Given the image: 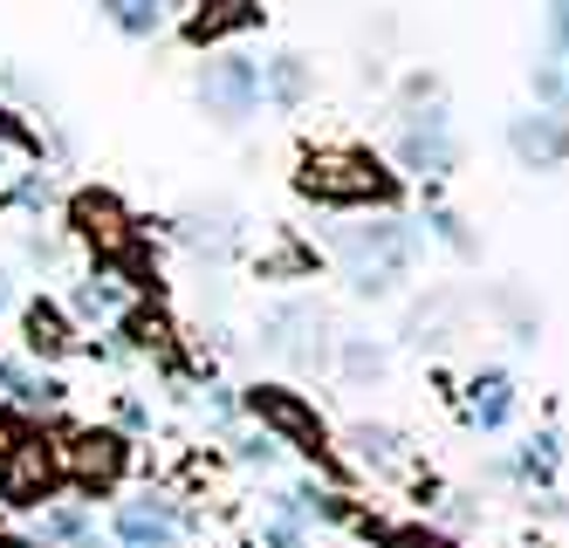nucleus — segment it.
I'll list each match as a JSON object with an SVG mask.
<instances>
[{
    "mask_svg": "<svg viewBox=\"0 0 569 548\" xmlns=\"http://www.w3.org/2000/svg\"><path fill=\"white\" fill-rule=\"evenodd\" d=\"M296 192L316 199V206H391V199H398V179L385 172L371 151L330 145V151H309V158H302Z\"/></svg>",
    "mask_w": 569,
    "mask_h": 548,
    "instance_id": "1",
    "label": "nucleus"
},
{
    "mask_svg": "<svg viewBox=\"0 0 569 548\" xmlns=\"http://www.w3.org/2000/svg\"><path fill=\"white\" fill-rule=\"evenodd\" d=\"M337 255H343L357 295H391L398 275L412 268V227H398V220L350 227V233H337Z\"/></svg>",
    "mask_w": 569,
    "mask_h": 548,
    "instance_id": "2",
    "label": "nucleus"
},
{
    "mask_svg": "<svg viewBox=\"0 0 569 548\" xmlns=\"http://www.w3.org/2000/svg\"><path fill=\"white\" fill-rule=\"evenodd\" d=\"M248 411L261 418V432H268V439L296 446L302 459H316V467H330V474H337L330 426H322V411H316L302 391H289V385H254V391H248Z\"/></svg>",
    "mask_w": 569,
    "mask_h": 548,
    "instance_id": "3",
    "label": "nucleus"
},
{
    "mask_svg": "<svg viewBox=\"0 0 569 548\" xmlns=\"http://www.w3.org/2000/svg\"><path fill=\"white\" fill-rule=\"evenodd\" d=\"M56 452H62V480L76 494H110L117 480H124V467H131V439L117 426H76Z\"/></svg>",
    "mask_w": 569,
    "mask_h": 548,
    "instance_id": "4",
    "label": "nucleus"
},
{
    "mask_svg": "<svg viewBox=\"0 0 569 548\" xmlns=\"http://www.w3.org/2000/svg\"><path fill=\"white\" fill-rule=\"evenodd\" d=\"M56 487H62V452L49 432H28L0 459V500L8 508H42V500H56Z\"/></svg>",
    "mask_w": 569,
    "mask_h": 548,
    "instance_id": "5",
    "label": "nucleus"
},
{
    "mask_svg": "<svg viewBox=\"0 0 569 548\" xmlns=\"http://www.w3.org/2000/svg\"><path fill=\"white\" fill-rule=\"evenodd\" d=\"M199 103H207L220 123H248L261 110V62L248 56H213L199 69Z\"/></svg>",
    "mask_w": 569,
    "mask_h": 548,
    "instance_id": "6",
    "label": "nucleus"
},
{
    "mask_svg": "<svg viewBox=\"0 0 569 548\" xmlns=\"http://www.w3.org/2000/svg\"><path fill=\"white\" fill-rule=\"evenodd\" d=\"M69 227L83 247H97V261H131L138 255V233H131V213L117 206V192H76L69 199Z\"/></svg>",
    "mask_w": 569,
    "mask_h": 548,
    "instance_id": "7",
    "label": "nucleus"
},
{
    "mask_svg": "<svg viewBox=\"0 0 569 548\" xmlns=\"http://www.w3.org/2000/svg\"><path fill=\"white\" fill-rule=\"evenodd\" d=\"M398 158L405 172H453V138H446V110H412L398 123Z\"/></svg>",
    "mask_w": 569,
    "mask_h": 548,
    "instance_id": "8",
    "label": "nucleus"
},
{
    "mask_svg": "<svg viewBox=\"0 0 569 548\" xmlns=\"http://www.w3.org/2000/svg\"><path fill=\"white\" fill-rule=\"evenodd\" d=\"M117 541H124V548H172V541H179L172 500H158V494L124 500V508H117Z\"/></svg>",
    "mask_w": 569,
    "mask_h": 548,
    "instance_id": "9",
    "label": "nucleus"
},
{
    "mask_svg": "<svg viewBox=\"0 0 569 548\" xmlns=\"http://www.w3.org/2000/svg\"><path fill=\"white\" fill-rule=\"evenodd\" d=\"M508 145L521 165H562L569 158V123L556 110H536V117H515L508 123Z\"/></svg>",
    "mask_w": 569,
    "mask_h": 548,
    "instance_id": "10",
    "label": "nucleus"
},
{
    "mask_svg": "<svg viewBox=\"0 0 569 548\" xmlns=\"http://www.w3.org/2000/svg\"><path fill=\"white\" fill-rule=\"evenodd\" d=\"M21 343H28V357H42V363H56V357H69V350H76L69 316L49 302V295H34V302H21Z\"/></svg>",
    "mask_w": 569,
    "mask_h": 548,
    "instance_id": "11",
    "label": "nucleus"
},
{
    "mask_svg": "<svg viewBox=\"0 0 569 548\" xmlns=\"http://www.w3.org/2000/svg\"><path fill=\"white\" fill-rule=\"evenodd\" d=\"M69 391L56 385V377H34L28 363H0V405H14V411H56Z\"/></svg>",
    "mask_w": 569,
    "mask_h": 548,
    "instance_id": "12",
    "label": "nucleus"
},
{
    "mask_svg": "<svg viewBox=\"0 0 569 548\" xmlns=\"http://www.w3.org/2000/svg\"><path fill=\"white\" fill-rule=\"evenodd\" d=\"M508 411H515V385L501 370H487V377H473L467 385V418L480 432H495V426H508Z\"/></svg>",
    "mask_w": 569,
    "mask_h": 548,
    "instance_id": "13",
    "label": "nucleus"
},
{
    "mask_svg": "<svg viewBox=\"0 0 569 548\" xmlns=\"http://www.w3.org/2000/svg\"><path fill=\"white\" fill-rule=\"evenodd\" d=\"M117 329H124V343L131 350H144V357H172V316L166 309H124V316H117Z\"/></svg>",
    "mask_w": 569,
    "mask_h": 548,
    "instance_id": "14",
    "label": "nucleus"
},
{
    "mask_svg": "<svg viewBox=\"0 0 569 548\" xmlns=\"http://www.w3.org/2000/svg\"><path fill=\"white\" fill-rule=\"evenodd\" d=\"M261 97L281 103V110H296V103L309 97V62H302V56H274V62H261Z\"/></svg>",
    "mask_w": 569,
    "mask_h": 548,
    "instance_id": "15",
    "label": "nucleus"
},
{
    "mask_svg": "<svg viewBox=\"0 0 569 548\" xmlns=\"http://www.w3.org/2000/svg\"><path fill=\"white\" fill-rule=\"evenodd\" d=\"M124 309H131V281H117V275H90L76 288V316H90V322H110Z\"/></svg>",
    "mask_w": 569,
    "mask_h": 548,
    "instance_id": "16",
    "label": "nucleus"
},
{
    "mask_svg": "<svg viewBox=\"0 0 569 548\" xmlns=\"http://www.w3.org/2000/svg\"><path fill=\"white\" fill-rule=\"evenodd\" d=\"M350 446H357V459H363V467H378V474H405L398 432H385V426H357V432H350Z\"/></svg>",
    "mask_w": 569,
    "mask_h": 548,
    "instance_id": "17",
    "label": "nucleus"
},
{
    "mask_svg": "<svg viewBox=\"0 0 569 548\" xmlns=\"http://www.w3.org/2000/svg\"><path fill=\"white\" fill-rule=\"evenodd\" d=\"M240 21H254V8H248V0H207V8H199L192 14V41H207V34H220V28H240Z\"/></svg>",
    "mask_w": 569,
    "mask_h": 548,
    "instance_id": "18",
    "label": "nucleus"
},
{
    "mask_svg": "<svg viewBox=\"0 0 569 548\" xmlns=\"http://www.w3.org/2000/svg\"><path fill=\"white\" fill-rule=\"evenodd\" d=\"M103 14L124 34H151L158 21H166V0H103Z\"/></svg>",
    "mask_w": 569,
    "mask_h": 548,
    "instance_id": "19",
    "label": "nucleus"
},
{
    "mask_svg": "<svg viewBox=\"0 0 569 548\" xmlns=\"http://www.w3.org/2000/svg\"><path fill=\"white\" fill-rule=\"evenodd\" d=\"M521 467L536 474V480H549V474H556V439H528V452H521Z\"/></svg>",
    "mask_w": 569,
    "mask_h": 548,
    "instance_id": "20",
    "label": "nucleus"
},
{
    "mask_svg": "<svg viewBox=\"0 0 569 548\" xmlns=\"http://www.w3.org/2000/svg\"><path fill=\"white\" fill-rule=\"evenodd\" d=\"M385 548H453V541L432 535V528H391V535H385Z\"/></svg>",
    "mask_w": 569,
    "mask_h": 548,
    "instance_id": "21",
    "label": "nucleus"
},
{
    "mask_svg": "<svg viewBox=\"0 0 569 548\" xmlns=\"http://www.w3.org/2000/svg\"><path fill=\"white\" fill-rule=\"evenodd\" d=\"M21 439H28V418H21L14 405H0V459H8V452H14Z\"/></svg>",
    "mask_w": 569,
    "mask_h": 548,
    "instance_id": "22",
    "label": "nucleus"
},
{
    "mask_svg": "<svg viewBox=\"0 0 569 548\" xmlns=\"http://www.w3.org/2000/svg\"><path fill=\"white\" fill-rule=\"evenodd\" d=\"M8 199H14V206H49V179H42V172H28Z\"/></svg>",
    "mask_w": 569,
    "mask_h": 548,
    "instance_id": "23",
    "label": "nucleus"
},
{
    "mask_svg": "<svg viewBox=\"0 0 569 548\" xmlns=\"http://www.w3.org/2000/svg\"><path fill=\"white\" fill-rule=\"evenodd\" d=\"M385 370V350H371V343H350V377H378Z\"/></svg>",
    "mask_w": 569,
    "mask_h": 548,
    "instance_id": "24",
    "label": "nucleus"
},
{
    "mask_svg": "<svg viewBox=\"0 0 569 548\" xmlns=\"http://www.w3.org/2000/svg\"><path fill=\"white\" fill-rule=\"evenodd\" d=\"M240 459L248 467H274V439H240Z\"/></svg>",
    "mask_w": 569,
    "mask_h": 548,
    "instance_id": "25",
    "label": "nucleus"
},
{
    "mask_svg": "<svg viewBox=\"0 0 569 548\" xmlns=\"http://www.w3.org/2000/svg\"><path fill=\"white\" fill-rule=\"evenodd\" d=\"M549 28H556V49L569 56V0H556V14H549Z\"/></svg>",
    "mask_w": 569,
    "mask_h": 548,
    "instance_id": "26",
    "label": "nucleus"
},
{
    "mask_svg": "<svg viewBox=\"0 0 569 548\" xmlns=\"http://www.w3.org/2000/svg\"><path fill=\"white\" fill-rule=\"evenodd\" d=\"M0 548H34V541L28 535H0Z\"/></svg>",
    "mask_w": 569,
    "mask_h": 548,
    "instance_id": "27",
    "label": "nucleus"
},
{
    "mask_svg": "<svg viewBox=\"0 0 569 548\" xmlns=\"http://www.w3.org/2000/svg\"><path fill=\"white\" fill-rule=\"evenodd\" d=\"M76 548H103V541H97V535H90V541H76Z\"/></svg>",
    "mask_w": 569,
    "mask_h": 548,
    "instance_id": "28",
    "label": "nucleus"
},
{
    "mask_svg": "<svg viewBox=\"0 0 569 548\" xmlns=\"http://www.w3.org/2000/svg\"><path fill=\"white\" fill-rule=\"evenodd\" d=\"M0 302H8V275H0Z\"/></svg>",
    "mask_w": 569,
    "mask_h": 548,
    "instance_id": "29",
    "label": "nucleus"
}]
</instances>
